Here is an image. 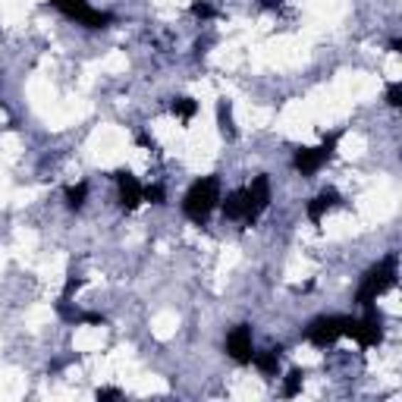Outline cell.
<instances>
[{"label":"cell","mask_w":402,"mask_h":402,"mask_svg":"<svg viewBox=\"0 0 402 402\" xmlns=\"http://www.w3.org/2000/svg\"><path fill=\"white\" fill-rule=\"evenodd\" d=\"M217 204H220V179L217 176H204L186 192L183 211H186V217L192 220V223H204Z\"/></svg>","instance_id":"cell-1"},{"label":"cell","mask_w":402,"mask_h":402,"mask_svg":"<svg viewBox=\"0 0 402 402\" xmlns=\"http://www.w3.org/2000/svg\"><path fill=\"white\" fill-rule=\"evenodd\" d=\"M396 283V255H386L377 268H371L368 270V277L361 280V286H359V292H355V302H359L361 308H368V305H374L381 295L390 290V286Z\"/></svg>","instance_id":"cell-2"},{"label":"cell","mask_w":402,"mask_h":402,"mask_svg":"<svg viewBox=\"0 0 402 402\" xmlns=\"http://www.w3.org/2000/svg\"><path fill=\"white\" fill-rule=\"evenodd\" d=\"M346 321L349 317H339V314H330V317H317L305 327V339L314 343L317 349H327L333 346L339 337H346Z\"/></svg>","instance_id":"cell-3"},{"label":"cell","mask_w":402,"mask_h":402,"mask_svg":"<svg viewBox=\"0 0 402 402\" xmlns=\"http://www.w3.org/2000/svg\"><path fill=\"white\" fill-rule=\"evenodd\" d=\"M337 142H339V132H333L330 139H324L317 148H302V151H295V161H292L295 170H299L302 176H314V173L330 161V154H333V148H337Z\"/></svg>","instance_id":"cell-4"},{"label":"cell","mask_w":402,"mask_h":402,"mask_svg":"<svg viewBox=\"0 0 402 402\" xmlns=\"http://www.w3.org/2000/svg\"><path fill=\"white\" fill-rule=\"evenodd\" d=\"M226 352H230V359H236L242 361V365H248L252 361V355H255V339H252V327H236L226 337Z\"/></svg>","instance_id":"cell-5"},{"label":"cell","mask_w":402,"mask_h":402,"mask_svg":"<svg viewBox=\"0 0 402 402\" xmlns=\"http://www.w3.org/2000/svg\"><path fill=\"white\" fill-rule=\"evenodd\" d=\"M117 186H120V201H123V208H135L139 201H145V186L139 183L135 176H117Z\"/></svg>","instance_id":"cell-6"},{"label":"cell","mask_w":402,"mask_h":402,"mask_svg":"<svg viewBox=\"0 0 402 402\" xmlns=\"http://www.w3.org/2000/svg\"><path fill=\"white\" fill-rule=\"evenodd\" d=\"M337 201H339V195L333 192V189H324V192L317 195V199H311V201H308V208H305V211H308V217L314 220V223H321V217L327 214V211H330Z\"/></svg>","instance_id":"cell-7"},{"label":"cell","mask_w":402,"mask_h":402,"mask_svg":"<svg viewBox=\"0 0 402 402\" xmlns=\"http://www.w3.org/2000/svg\"><path fill=\"white\" fill-rule=\"evenodd\" d=\"M248 365H255L264 377H277V374H280V352H277V349H268V352H255Z\"/></svg>","instance_id":"cell-8"},{"label":"cell","mask_w":402,"mask_h":402,"mask_svg":"<svg viewBox=\"0 0 402 402\" xmlns=\"http://www.w3.org/2000/svg\"><path fill=\"white\" fill-rule=\"evenodd\" d=\"M85 199H88V186H85V183H79V186L66 189V204H70L73 211H79L82 204H85Z\"/></svg>","instance_id":"cell-9"},{"label":"cell","mask_w":402,"mask_h":402,"mask_svg":"<svg viewBox=\"0 0 402 402\" xmlns=\"http://www.w3.org/2000/svg\"><path fill=\"white\" fill-rule=\"evenodd\" d=\"M195 110H199V104H195L192 97H176V101H173V113H179L183 120L195 117Z\"/></svg>","instance_id":"cell-10"},{"label":"cell","mask_w":402,"mask_h":402,"mask_svg":"<svg viewBox=\"0 0 402 402\" xmlns=\"http://www.w3.org/2000/svg\"><path fill=\"white\" fill-rule=\"evenodd\" d=\"M302 390V371H292L290 377H286V386H283V396H295V393Z\"/></svg>","instance_id":"cell-11"},{"label":"cell","mask_w":402,"mask_h":402,"mask_svg":"<svg viewBox=\"0 0 402 402\" xmlns=\"http://www.w3.org/2000/svg\"><path fill=\"white\" fill-rule=\"evenodd\" d=\"M192 13H195L199 19H211V16H214V6H211L208 0H195V4H192Z\"/></svg>","instance_id":"cell-12"},{"label":"cell","mask_w":402,"mask_h":402,"mask_svg":"<svg viewBox=\"0 0 402 402\" xmlns=\"http://www.w3.org/2000/svg\"><path fill=\"white\" fill-rule=\"evenodd\" d=\"M399 97H402V88H399V82H393V85L386 88V101H390L393 107H399Z\"/></svg>","instance_id":"cell-13"},{"label":"cell","mask_w":402,"mask_h":402,"mask_svg":"<svg viewBox=\"0 0 402 402\" xmlns=\"http://www.w3.org/2000/svg\"><path fill=\"white\" fill-rule=\"evenodd\" d=\"M261 4H264V6H268V10H280V6H283V4H286V0H261Z\"/></svg>","instance_id":"cell-14"},{"label":"cell","mask_w":402,"mask_h":402,"mask_svg":"<svg viewBox=\"0 0 402 402\" xmlns=\"http://www.w3.org/2000/svg\"><path fill=\"white\" fill-rule=\"evenodd\" d=\"M97 396H101V399H117V396H120V390H101Z\"/></svg>","instance_id":"cell-15"}]
</instances>
